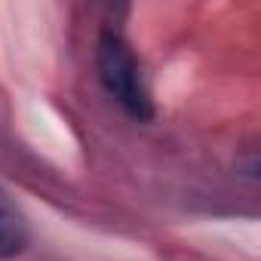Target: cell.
Wrapping results in <instances>:
<instances>
[{"mask_svg": "<svg viewBox=\"0 0 261 261\" xmlns=\"http://www.w3.org/2000/svg\"><path fill=\"white\" fill-rule=\"evenodd\" d=\"M98 74L105 89L139 120L151 117V95L142 83V71L136 65V56L117 34H101L98 40Z\"/></svg>", "mask_w": 261, "mask_h": 261, "instance_id": "6da1fadb", "label": "cell"}, {"mask_svg": "<svg viewBox=\"0 0 261 261\" xmlns=\"http://www.w3.org/2000/svg\"><path fill=\"white\" fill-rule=\"evenodd\" d=\"M28 246V221L10 194L0 188V258H16Z\"/></svg>", "mask_w": 261, "mask_h": 261, "instance_id": "7a4b0ae2", "label": "cell"}]
</instances>
